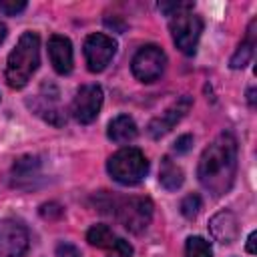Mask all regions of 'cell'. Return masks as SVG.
Here are the masks:
<instances>
[{
	"mask_svg": "<svg viewBox=\"0 0 257 257\" xmlns=\"http://www.w3.org/2000/svg\"><path fill=\"white\" fill-rule=\"evenodd\" d=\"M237 175V141L231 133H221L201 155L197 177L211 195H225Z\"/></svg>",
	"mask_w": 257,
	"mask_h": 257,
	"instance_id": "6da1fadb",
	"label": "cell"
},
{
	"mask_svg": "<svg viewBox=\"0 0 257 257\" xmlns=\"http://www.w3.org/2000/svg\"><path fill=\"white\" fill-rule=\"evenodd\" d=\"M40 64V38L36 32H24L6 60L4 78L10 88H22L28 84Z\"/></svg>",
	"mask_w": 257,
	"mask_h": 257,
	"instance_id": "7a4b0ae2",
	"label": "cell"
},
{
	"mask_svg": "<svg viewBox=\"0 0 257 257\" xmlns=\"http://www.w3.org/2000/svg\"><path fill=\"white\" fill-rule=\"evenodd\" d=\"M106 171L116 183L131 187V185L141 183L147 177L149 161L143 155V151H139L135 147H124V149L116 151L114 155H110V159L106 163Z\"/></svg>",
	"mask_w": 257,
	"mask_h": 257,
	"instance_id": "3957f363",
	"label": "cell"
},
{
	"mask_svg": "<svg viewBox=\"0 0 257 257\" xmlns=\"http://www.w3.org/2000/svg\"><path fill=\"white\" fill-rule=\"evenodd\" d=\"M153 201L149 197H131L122 199L114 205L112 213L116 215L118 223L128 229L131 233H141L149 227L153 219Z\"/></svg>",
	"mask_w": 257,
	"mask_h": 257,
	"instance_id": "277c9868",
	"label": "cell"
},
{
	"mask_svg": "<svg viewBox=\"0 0 257 257\" xmlns=\"http://www.w3.org/2000/svg\"><path fill=\"white\" fill-rule=\"evenodd\" d=\"M169 28H171L175 46L183 54H187V56L195 54L197 44H199V38H201V32H203V20H201V16L193 14V10L183 12V14H177V16L171 18Z\"/></svg>",
	"mask_w": 257,
	"mask_h": 257,
	"instance_id": "5b68a950",
	"label": "cell"
},
{
	"mask_svg": "<svg viewBox=\"0 0 257 257\" xmlns=\"http://www.w3.org/2000/svg\"><path fill=\"white\" fill-rule=\"evenodd\" d=\"M167 66V56L163 52V48H159L157 44H147L143 46L131 62V70L135 74L137 80L141 82H155L163 76Z\"/></svg>",
	"mask_w": 257,
	"mask_h": 257,
	"instance_id": "8992f818",
	"label": "cell"
},
{
	"mask_svg": "<svg viewBox=\"0 0 257 257\" xmlns=\"http://www.w3.org/2000/svg\"><path fill=\"white\" fill-rule=\"evenodd\" d=\"M114 52H116V42L102 32L90 34L84 40V58L90 72H102L112 60Z\"/></svg>",
	"mask_w": 257,
	"mask_h": 257,
	"instance_id": "52a82bcc",
	"label": "cell"
},
{
	"mask_svg": "<svg viewBox=\"0 0 257 257\" xmlns=\"http://www.w3.org/2000/svg\"><path fill=\"white\" fill-rule=\"evenodd\" d=\"M102 106V88L98 84H84L76 90V96L72 100V116L80 124H90Z\"/></svg>",
	"mask_w": 257,
	"mask_h": 257,
	"instance_id": "ba28073f",
	"label": "cell"
},
{
	"mask_svg": "<svg viewBox=\"0 0 257 257\" xmlns=\"http://www.w3.org/2000/svg\"><path fill=\"white\" fill-rule=\"evenodd\" d=\"M193 104V98L189 94H183L181 98H177L165 112H161L159 116H155L151 122H149V135L153 139H161L163 135H167L191 108Z\"/></svg>",
	"mask_w": 257,
	"mask_h": 257,
	"instance_id": "9c48e42d",
	"label": "cell"
},
{
	"mask_svg": "<svg viewBox=\"0 0 257 257\" xmlns=\"http://www.w3.org/2000/svg\"><path fill=\"white\" fill-rule=\"evenodd\" d=\"M26 249V229L14 221H0V257H22Z\"/></svg>",
	"mask_w": 257,
	"mask_h": 257,
	"instance_id": "30bf717a",
	"label": "cell"
},
{
	"mask_svg": "<svg viewBox=\"0 0 257 257\" xmlns=\"http://www.w3.org/2000/svg\"><path fill=\"white\" fill-rule=\"evenodd\" d=\"M48 58L58 74H68L72 70V44L66 36L54 34L48 40Z\"/></svg>",
	"mask_w": 257,
	"mask_h": 257,
	"instance_id": "8fae6325",
	"label": "cell"
},
{
	"mask_svg": "<svg viewBox=\"0 0 257 257\" xmlns=\"http://www.w3.org/2000/svg\"><path fill=\"white\" fill-rule=\"evenodd\" d=\"M209 231L219 243H233L239 235V221L231 211H219L209 221Z\"/></svg>",
	"mask_w": 257,
	"mask_h": 257,
	"instance_id": "7c38bea8",
	"label": "cell"
},
{
	"mask_svg": "<svg viewBox=\"0 0 257 257\" xmlns=\"http://www.w3.org/2000/svg\"><path fill=\"white\" fill-rule=\"evenodd\" d=\"M108 139L116 145H126L131 141L137 139L139 135V128H137V122L128 116V114H118L114 116L110 122H108V131H106Z\"/></svg>",
	"mask_w": 257,
	"mask_h": 257,
	"instance_id": "4fadbf2b",
	"label": "cell"
},
{
	"mask_svg": "<svg viewBox=\"0 0 257 257\" xmlns=\"http://www.w3.org/2000/svg\"><path fill=\"white\" fill-rule=\"evenodd\" d=\"M255 26H257V20H251V24L247 28V34H245V40L237 46L235 54L229 60L231 68H235V70L245 68L249 64V60L253 58V52H255Z\"/></svg>",
	"mask_w": 257,
	"mask_h": 257,
	"instance_id": "5bb4252c",
	"label": "cell"
},
{
	"mask_svg": "<svg viewBox=\"0 0 257 257\" xmlns=\"http://www.w3.org/2000/svg\"><path fill=\"white\" fill-rule=\"evenodd\" d=\"M185 181V175L181 171L179 165H175L169 157L163 159V165H161V173H159V183L163 189L167 191H177Z\"/></svg>",
	"mask_w": 257,
	"mask_h": 257,
	"instance_id": "9a60e30c",
	"label": "cell"
},
{
	"mask_svg": "<svg viewBox=\"0 0 257 257\" xmlns=\"http://www.w3.org/2000/svg\"><path fill=\"white\" fill-rule=\"evenodd\" d=\"M86 241L98 249H108L116 241V235L112 233L108 225H92L86 233Z\"/></svg>",
	"mask_w": 257,
	"mask_h": 257,
	"instance_id": "2e32d148",
	"label": "cell"
},
{
	"mask_svg": "<svg viewBox=\"0 0 257 257\" xmlns=\"http://www.w3.org/2000/svg\"><path fill=\"white\" fill-rule=\"evenodd\" d=\"M38 159L36 157H22L14 163V169H12V175H14V183L20 185V181H30V179H36L32 175L38 173Z\"/></svg>",
	"mask_w": 257,
	"mask_h": 257,
	"instance_id": "e0dca14e",
	"label": "cell"
},
{
	"mask_svg": "<svg viewBox=\"0 0 257 257\" xmlns=\"http://www.w3.org/2000/svg\"><path fill=\"white\" fill-rule=\"evenodd\" d=\"M185 257H213V249L209 241L203 237H189L185 243Z\"/></svg>",
	"mask_w": 257,
	"mask_h": 257,
	"instance_id": "ac0fdd59",
	"label": "cell"
},
{
	"mask_svg": "<svg viewBox=\"0 0 257 257\" xmlns=\"http://www.w3.org/2000/svg\"><path fill=\"white\" fill-rule=\"evenodd\" d=\"M199 211H201V197H199V195L191 193V195H187V197L181 201V213H183V217L195 219V217L199 215Z\"/></svg>",
	"mask_w": 257,
	"mask_h": 257,
	"instance_id": "d6986e66",
	"label": "cell"
},
{
	"mask_svg": "<svg viewBox=\"0 0 257 257\" xmlns=\"http://www.w3.org/2000/svg\"><path fill=\"white\" fill-rule=\"evenodd\" d=\"M193 2H159V10L165 12L167 16H177V14H183V12H189L193 10Z\"/></svg>",
	"mask_w": 257,
	"mask_h": 257,
	"instance_id": "ffe728a7",
	"label": "cell"
},
{
	"mask_svg": "<svg viewBox=\"0 0 257 257\" xmlns=\"http://www.w3.org/2000/svg\"><path fill=\"white\" fill-rule=\"evenodd\" d=\"M106 257H133V247L128 241L116 237V241L112 243V247L106 249Z\"/></svg>",
	"mask_w": 257,
	"mask_h": 257,
	"instance_id": "44dd1931",
	"label": "cell"
},
{
	"mask_svg": "<svg viewBox=\"0 0 257 257\" xmlns=\"http://www.w3.org/2000/svg\"><path fill=\"white\" fill-rule=\"evenodd\" d=\"M26 8L24 0H0V14L6 16H16Z\"/></svg>",
	"mask_w": 257,
	"mask_h": 257,
	"instance_id": "7402d4cb",
	"label": "cell"
},
{
	"mask_svg": "<svg viewBox=\"0 0 257 257\" xmlns=\"http://www.w3.org/2000/svg\"><path fill=\"white\" fill-rule=\"evenodd\" d=\"M56 257H82L80 249L74 247L72 243H58L56 247Z\"/></svg>",
	"mask_w": 257,
	"mask_h": 257,
	"instance_id": "603a6c76",
	"label": "cell"
},
{
	"mask_svg": "<svg viewBox=\"0 0 257 257\" xmlns=\"http://www.w3.org/2000/svg\"><path fill=\"white\" fill-rule=\"evenodd\" d=\"M191 145H193V137H191V135H183V137H179V139L175 141L173 151L179 153V155H183V153H187V151L191 149Z\"/></svg>",
	"mask_w": 257,
	"mask_h": 257,
	"instance_id": "cb8c5ba5",
	"label": "cell"
},
{
	"mask_svg": "<svg viewBox=\"0 0 257 257\" xmlns=\"http://www.w3.org/2000/svg\"><path fill=\"white\" fill-rule=\"evenodd\" d=\"M255 239H257V233L253 231L251 235H249V239H247V253H255Z\"/></svg>",
	"mask_w": 257,
	"mask_h": 257,
	"instance_id": "d4e9b609",
	"label": "cell"
},
{
	"mask_svg": "<svg viewBox=\"0 0 257 257\" xmlns=\"http://www.w3.org/2000/svg\"><path fill=\"white\" fill-rule=\"evenodd\" d=\"M247 98H249V104H251V106H255V88H249Z\"/></svg>",
	"mask_w": 257,
	"mask_h": 257,
	"instance_id": "484cf974",
	"label": "cell"
},
{
	"mask_svg": "<svg viewBox=\"0 0 257 257\" xmlns=\"http://www.w3.org/2000/svg\"><path fill=\"white\" fill-rule=\"evenodd\" d=\"M6 34H8V32H6V26H4L2 22H0V44L4 42V38H6Z\"/></svg>",
	"mask_w": 257,
	"mask_h": 257,
	"instance_id": "4316f807",
	"label": "cell"
}]
</instances>
